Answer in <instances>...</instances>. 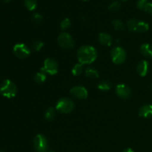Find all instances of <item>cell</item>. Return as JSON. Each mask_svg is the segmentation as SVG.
<instances>
[{
	"label": "cell",
	"instance_id": "obj_1",
	"mask_svg": "<svg viewBox=\"0 0 152 152\" xmlns=\"http://www.w3.org/2000/svg\"><path fill=\"white\" fill-rule=\"evenodd\" d=\"M97 58V51L91 45H84L80 48L77 51V59L82 65L91 64Z\"/></svg>",
	"mask_w": 152,
	"mask_h": 152
},
{
	"label": "cell",
	"instance_id": "obj_2",
	"mask_svg": "<svg viewBox=\"0 0 152 152\" xmlns=\"http://www.w3.org/2000/svg\"><path fill=\"white\" fill-rule=\"evenodd\" d=\"M17 93V88L10 80H4L0 85V94L7 98L14 97Z\"/></svg>",
	"mask_w": 152,
	"mask_h": 152
},
{
	"label": "cell",
	"instance_id": "obj_3",
	"mask_svg": "<svg viewBox=\"0 0 152 152\" xmlns=\"http://www.w3.org/2000/svg\"><path fill=\"white\" fill-rule=\"evenodd\" d=\"M74 108V102L68 97L61 98L58 101L56 105V109L62 114H68V113L71 112Z\"/></svg>",
	"mask_w": 152,
	"mask_h": 152
},
{
	"label": "cell",
	"instance_id": "obj_4",
	"mask_svg": "<svg viewBox=\"0 0 152 152\" xmlns=\"http://www.w3.org/2000/svg\"><path fill=\"white\" fill-rule=\"evenodd\" d=\"M111 57L114 63L117 64V65H120L126 60L127 54H126V50L123 48L115 47L111 50Z\"/></svg>",
	"mask_w": 152,
	"mask_h": 152
},
{
	"label": "cell",
	"instance_id": "obj_5",
	"mask_svg": "<svg viewBox=\"0 0 152 152\" xmlns=\"http://www.w3.org/2000/svg\"><path fill=\"white\" fill-rule=\"evenodd\" d=\"M41 71L50 75H55L58 72L57 62L51 58H48L44 61L43 67L41 68Z\"/></svg>",
	"mask_w": 152,
	"mask_h": 152
},
{
	"label": "cell",
	"instance_id": "obj_6",
	"mask_svg": "<svg viewBox=\"0 0 152 152\" xmlns=\"http://www.w3.org/2000/svg\"><path fill=\"white\" fill-rule=\"evenodd\" d=\"M58 44L62 48H72L74 46V39L69 34L66 32H63L59 34V37H58Z\"/></svg>",
	"mask_w": 152,
	"mask_h": 152
},
{
	"label": "cell",
	"instance_id": "obj_7",
	"mask_svg": "<svg viewBox=\"0 0 152 152\" xmlns=\"http://www.w3.org/2000/svg\"><path fill=\"white\" fill-rule=\"evenodd\" d=\"M34 146L38 152H45L48 147L47 138L42 134H37L34 139Z\"/></svg>",
	"mask_w": 152,
	"mask_h": 152
},
{
	"label": "cell",
	"instance_id": "obj_8",
	"mask_svg": "<svg viewBox=\"0 0 152 152\" xmlns=\"http://www.w3.org/2000/svg\"><path fill=\"white\" fill-rule=\"evenodd\" d=\"M13 53L16 57L19 59H25L31 53V50L24 43H18L13 46Z\"/></svg>",
	"mask_w": 152,
	"mask_h": 152
},
{
	"label": "cell",
	"instance_id": "obj_9",
	"mask_svg": "<svg viewBox=\"0 0 152 152\" xmlns=\"http://www.w3.org/2000/svg\"><path fill=\"white\" fill-rule=\"evenodd\" d=\"M71 94L74 96V97L80 99H87L88 95V91L84 86H74L71 89Z\"/></svg>",
	"mask_w": 152,
	"mask_h": 152
},
{
	"label": "cell",
	"instance_id": "obj_10",
	"mask_svg": "<svg viewBox=\"0 0 152 152\" xmlns=\"http://www.w3.org/2000/svg\"><path fill=\"white\" fill-rule=\"evenodd\" d=\"M116 94L123 99H128L131 96V88L125 84H119L116 87Z\"/></svg>",
	"mask_w": 152,
	"mask_h": 152
},
{
	"label": "cell",
	"instance_id": "obj_11",
	"mask_svg": "<svg viewBox=\"0 0 152 152\" xmlns=\"http://www.w3.org/2000/svg\"><path fill=\"white\" fill-rule=\"evenodd\" d=\"M149 69V64L146 60H142L137 65V71L141 77H145L148 74Z\"/></svg>",
	"mask_w": 152,
	"mask_h": 152
},
{
	"label": "cell",
	"instance_id": "obj_12",
	"mask_svg": "<svg viewBox=\"0 0 152 152\" xmlns=\"http://www.w3.org/2000/svg\"><path fill=\"white\" fill-rule=\"evenodd\" d=\"M140 117L143 118H150L152 117V105L146 104L140 108L139 110Z\"/></svg>",
	"mask_w": 152,
	"mask_h": 152
},
{
	"label": "cell",
	"instance_id": "obj_13",
	"mask_svg": "<svg viewBox=\"0 0 152 152\" xmlns=\"http://www.w3.org/2000/svg\"><path fill=\"white\" fill-rule=\"evenodd\" d=\"M99 41L102 45L110 46L112 44V37L108 33H101L99 35Z\"/></svg>",
	"mask_w": 152,
	"mask_h": 152
},
{
	"label": "cell",
	"instance_id": "obj_14",
	"mask_svg": "<svg viewBox=\"0 0 152 152\" xmlns=\"http://www.w3.org/2000/svg\"><path fill=\"white\" fill-rule=\"evenodd\" d=\"M140 52L145 57L152 59V45L144 43L140 46Z\"/></svg>",
	"mask_w": 152,
	"mask_h": 152
},
{
	"label": "cell",
	"instance_id": "obj_15",
	"mask_svg": "<svg viewBox=\"0 0 152 152\" xmlns=\"http://www.w3.org/2000/svg\"><path fill=\"white\" fill-rule=\"evenodd\" d=\"M148 29H149V25H148V24L147 22H144V21L137 20L134 32L144 33L148 31Z\"/></svg>",
	"mask_w": 152,
	"mask_h": 152
},
{
	"label": "cell",
	"instance_id": "obj_16",
	"mask_svg": "<svg viewBox=\"0 0 152 152\" xmlns=\"http://www.w3.org/2000/svg\"><path fill=\"white\" fill-rule=\"evenodd\" d=\"M55 117H56V111H55L54 108L50 107V108L46 110L45 113V118L48 121H53L54 120Z\"/></svg>",
	"mask_w": 152,
	"mask_h": 152
},
{
	"label": "cell",
	"instance_id": "obj_17",
	"mask_svg": "<svg viewBox=\"0 0 152 152\" xmlns=\"http://www.w3.org/2000/svg\"><path fill=\"white\" fill-rule=\"evenodd\" d=\"M97 88L99 90L102 91H109L111 89V83L110 82L106 81V80H103L97 85Z\"/></svg>",
	"mask_w": 152,
	"mask_h": 152
},
{
	"label": "cell",
	"instance_id": "obj_18",
	"mask_svg": "<svg viewBox=\"0 0 152 152\" xmlns=\"http://www.w3.org/2000/svg\"><path fill=\"white\" fill-rule=\"evenodd\" d=\"M24 4L28 10L32 11L37 8V0H24Z\"/></svg>",
	"mask_w": 152,
	"mask_h": 152
},
{
	"label": "cell",
	"instance_id": "obj_19",
	"mask_svg": "<svg viewBox=\"0 0 152 152\" xmlns=\"http://www.w3.org/2000/svg\"><path fill=\"white\" fill-rule=\"evenodd\" d=\"M86 77H88V78L96 79L99 77V72H98L96 69L89 68H87V69H86Z\"/></svg>",
	"mask_w": 152,
	"mask_h": 152
},
{
	"label": "cell",
	"instance_id": "obj_20",
	"mask_svg": "<svg viewBox=\"0 0 152 152\" xmlns=\"http://www.w3.org/2000/svg\"><path fill=\"white\" fill-rule=\"evenodd\" d=\"M47 79V77H46L45 73L42 72V71H40V72L37 73L35 76H34V81L37 83H43Z\"/></svg>",
	"mask_w": 152,
	"mask_h": 152
},
{
	"label": "cell",
	"instance_id": "obj_21",
	"mask_svg": "<svg viewBox=\"0 0 152 152\" xmlns=\"http://www.w3.org/2000/svg\"><path fill=\"white\" fill-rule=\"evenodd\" d=\"M112 25L116 31H121L124 29V25H123L122 21L120 19H114L112 21Z\"/></svg>",
	"mask_w": 152,
	"mask_h": 152
},
{
	"label": "cell",
	"instance_id": "obj_22",
	"mask_svg": "<svg viewBox=\"0 0 152 152\" xmlns=\"http://www.w3.org/2000/svg\"><path fill=\"white\" fill-rule=\"evenodd\" d=\"M72 74L74 76H79L82 74L83 72V65L81 63L76 64L74 66V68H72Z\"/></svg>",
	"mask_w": 152,
	"mask_h": 152
},
{
	"label": "cell",
	"instance_id": "obj_23",
	"mask_svg": "<svg viewBox=\"0 0 152 152\" xmlns=\"http://www.w3.org/2000/svg\"><path fill=\"white\" fill-rule=\"evenodd\" d=\"M137 22V19H129L127 22V27L128 29L131 31H135V28H136Z\"/></svg>",
	"mask_w": 152,
	"mask_h": 152
},
{
	"label": "cell",
	"instance_id": "obj_24",
	"mask_svg": "<svg viewBox=\"0 0 152 152\" xmlns=\"http://www.w3.org/2000/svg\"><path fill=\"white\" fill-rule=\"evenodd\" d=\"M120 7H121V4H120L119 1H115L110 4L109 7H108V9H109L111 11L116 12V11H117V10H120Z\"/></svg>",
	"mask_w": 152,
	"mask_h": 152
},
{
	"label": "cell",
	"instance_id": "obj_25",
	"mask_svg": "<svg viewBox=\"0 0 152 152\" xmlns=\"http://www.w3.org/2000/svg\"><path fill=\"white\" fill-rule=\"evenodd\" d=\"M44 46V43L42 41H39V40H37V41H34L32 44V47L36 51H39Z\"/></svg>",
	"mask_w": 152,
	"mask_h": 152
},
{
	"label": "cell",
	"instance_id": "obj_26",
	"mask_svg": "<svg viewBox=\"0 0 152 152\" xmlns=\"http://www.w3.org/2000/svg\"><path fill=\"white\" fill-rule=\"evenodd\" d=\"M71 20H70L68 18H65V19H62V21L60 23V28H62V30H66L71 26Z\"/></svg>",
	"mask_w": 152,
	"mask_h": 152
},
{
	"label": "cell",
	"instance_id": "obj_27",
	"mask_svg": "<svg viewBox=\"0 0 152 152\" xmlns=\"http://www.w3.org/2000/svg\"><path fill=\"white\" fill-rule=\"evenodd\" d=\"M32 20H33V22H35L36 24H40L42 22L43 17H42V16L40 14V13H35L33 14Z\"/></svg>",
	"mask_w": 152,
	"mask_h": 152
},
{
	"label": "cell",
	"instance_id": "obj_28",
	"mask_svg": "<svg viewBox=\"0 0 152 152\" xmlns=\"http://www.w3.org/2000/svg\"><path fill=\"white\" fill-rule=\"evenodd\" d=\"M147 2H148L147 0H138L137 2V7L140 10H144Z\"/></svg>",
	"mask_w": 152,
	"mask_h": 152
},
{
	"label": "cell",
	"instance_id": "obj_29",
	"mask_svg": "<svg viewBox=\"0 0 152 152\" xmlns=\"http://www.w3.org/2000/svg\"><path fill=\"white\" fill-rule=\"evenodd\" d=\"M144 10L147 12V13L152 14V3L147 2V4L145 6V8H144Z\"/></svg>",
	"mask_w": 152,
	"mask_h": 152
},
{
	"label": "cell",
	"instance_id": "obj_30",
	"mask_svg": "<svg viewBox=\"0 0 152 152\" xmlns=\"http://www.w3.org/2000/svg\"><path fill=\"white\" fill-rule=\"evenodd\" d=\"M123 152H134V150L132 149V148H126V149H125Z\"/></svg>",
	"mask_w": 152,
	"mask_h": 152
},
{
	"label": "cell",
	"instance_id": "obj_31",
	"mask_svg": "<svg viewBox=\"0 0 152 152\" xmlns=\"http://www.w3.org/2000/svg\"><path fill=\"white\" fill-rule=\"evenodd\" d=\"M3 1H4V2H6V3H7V2H9V1H10V0H3Z\"/></svg>",
	"mask_w": 152,
	"mask_h": 152
},
{
	"label": "cell",
	"instance_id": "obj_32",
	"mask_svg": "<svg viewBox=\"0 0 152 152\" xmlns=\"http://www.w3.org/2000/svg\"><path fill=\"white\" fill-rule=\"evenodd\" d=\"M0 152H5V151H2V150H0Z\"/></svg>",
	"mask_w": 152,
	"mask_h": 152
},
{
	"label": "cell",
	"instance_id": "obj_33",
	"mask_svg": "<svg viewBox=\"0 0 152 152\" xmlns=\"http://www.w3.org/2000/svg\"><path fill=\"white\" fill-rule=\"evenodd\" d=\"M151 88H152V83H151Z\"/></svg>",
	"mask_w": 152,
	"mask_h": 152
},
{
	"label": "cell",
	"instance_id": "obj_34",
	"mask_svg": "<svg viewBox=\"0 0 152 152\" xmlns=\"http://www.w3.org/2000/svg\"><path fill=\"white\" fill-rule=\"evenodd\" d=\"M83 1H88V0H83Z\"/></svg>",
	"mask_w": 152,
	"mask_h": 152
},
{
	"label": "cell",
	"instance_id": "obj_35",
	"mask_svg": "<svg viewBox=\"0 0 152 152\" xmlns=\"http://www.w3.org/2000/svg\"><path fill=\"white\" fill-rule=\"evenodd\" d=\"M122 1H127V0H122Z\"/></svg>",
	"mask_w": 152,
	"mask_h": 152
}]
</instances>
